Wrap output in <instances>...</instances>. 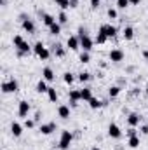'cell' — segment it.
Instances as JSON below:
<instances>
[{"label":"cell","instance_id":"29","mask_svg":"<svg viewBox=\"0 0 148 150\" xmlns=\"http://www.w3.org/2000/svg\"><path fill=\"white\" fill-rule=\"evenodd\" d=\"M94 42H96L98 45H103V44L108 42V37H106L103 32H98V35H96V38H94Z\"/></svg>","mask_w":148,"mask_h":150},{"label":"cell","instance_id":"36","mask_svg":"<svg viewBox=\"0 0 148 150\" xmlns=\"http://www.w3.org/2000/svg\"><path fill=\"white\" fill-rule=\"evenodd\" d=\"M129 5V0H117V9H127Z\"/></svg>","mask_w":148,"mask_h":150},{"label":"cell","instance_id":"16","mask_svg":"<svg viewBox=\"0 0 148 150\" xmlns=\"http://www.w3.org/2000/svg\"><path fill=\"white\" fill-rule=\"evenodd\" d=\"M141 145V140H140V134H134V136H129L127 140V147L129 149H138Z\"/></svg>","mask_w":148,"mask_h":150},{"label":"cell","instance_id":"12","mask_svg":"<svg viewBox=\"0 0 148 150\" xmlns=\"http://www.w3.org/2000/svg\"><path fill=\"white\" fill-rule=\"evenodd\" d=\"M70 115H72V110H70V105H59L58 107V117H61V119H70Z\"/></svg>","mask_w":148,"mask_h":150},{"label":"cell","instance_id":"21","mask_svg":"<svg viewBox=\"0 0 148 150\" xmlns=\"http://www.w3.org/2000/svg\"><path fill=\"white\" fill-rule=\"evenodd\" d=\"M122 37H124V40H132L134 38V28L132 26H125L122 30Z\"/></svg>","mask_w":148,"mask_h":150},{"label":"cell","instance_id":"7","mask_svg":"<svg viewBox=\"0 0 148 150\" xmlns=\"http://www.w3.org/2000/svg\"><path fill=\"white\" fill-rule=\"evenodd\" d=\"M38 131H40V134H44V136H49V134H52V133L56 131V122L40 124V126H38Z\"/></svg>","mask_w":148,"mask_h":150},{"label":"cell","instance_id":"3","mask_svg":"<svg viewBox=\"0 0 148 150\" xmlns=\"http://www.w3.org/2000/svg\"><path fill=\"white\" fill-rule=\"evenodd\" d=\"M0 87H2V93H4V94H9V93H18V91H19V82H18L14 77H11L9 80H4Z\"/></svg>","mask_w":148,"mask_h":150},{"label":"cell","instance_id":"5","mask_svg":"<svg viewBox=\"0 0 148 150\" xmlns=\"http://www.w3.org/2000/svg\"><path fill=\"white\" fill-rule=\"evenodd\" d=\"M99 32H103L108 38H113L115 35H117V32H118V30H117V26H115V25H111V23H105V25H101V26H99Z\"/></svg>","mask_w":148,"mask_h":150},{"label":"cell","instance_id":"25","mask_svg":"<svg viewBox=\"0 0 148 150\" xmlns=\"http://www.w3.org/2000/svg\"><path fill=\"white\" fill-rule=\"evenodd\" d=\"M78 61H80L82 65H87V63H91V52H87V51H82V52H80V56H78Z\"/></svg>","mask_w":148,"mask_h":150},{"label":"cell","instance_id":"31","mask_svg":"<svg viewBox=\"0 0 148 150\" xmlns=\"http://www.w3.org/2000/svg\"><path fill=\"white\" fill-rule=\"evenodd\" d=\"M44 49H45V45H44V42H40V40H38V42H35V45H33V52H35V54H40V52H42V51H44Z\"/></svg>","mask_w":148,"mask_h":150},{"label":"cell","instance_id":"46","mask_svg":"<svg viewBox=\"0 0 148 150\" xmlns=\"http://www.w3.org/2000/svg\"><path fill=\"white\" fill-rule=\"evenodd\" d=\"M143 56H145V58L148 59V51H145V52H143Z\"/></svg>","mask_w":148,"mask_h":150},{"label":"cell","instance_id":"35","mask_svg":"<svg viewBox=\"0 0 148 150\" xmlns=\"http://www.w3.org/2000/svg\"><path fill=\"white\" fill-rule=\"evenodd\" d=\"M106 16H108L110 19H117V18H118V12H117V9H113V7H110V9L106 11Z\"/></svg>","mask_w":148,"mask_h":150},{"label":"cell","instance_id":"4","mask_svg":"<svg viewBox=\"0 0 148 150\" xmlns=\"http://www.w3.org/2000/svg\"><path fill=\"white\" fill-rule=\"evenodd\" d=\"M32 110V107H30V103L26 101V100H21L19 103H18V115L19 117H23V119H28V113Z\"/></svg>","mask_w":148,"mask_h":150},{"label":"cell","instance_id":"23","mask_svg":"<svg viewBox=\"0 0 148 150\" xmlns=\"http://www.w3.org/2000/svg\"><path fill=\"white\" fill-rule=\"evenodd\" d=\"M68 98H70V101H80V100H82V96H80V89H70Z\"/></svg>","mask_w":148,"mask_h":150},{"label":"cell","instance_id":"26","mask_svg":"<svg viewBox=\"0 0 148 150\" xmlns=\"http://www.w3.org/2000/svg\"><path fill=\"white\" fill-rule=\"evenodd\" d=\"M91 77H92L91 72H80V74L77 75V80H78V82H82V84H85V82H89V80H91Z\"/></svg>","mask_w":148,"mask_h":150},{"label":"cell","instance_id":"10","mask_svg":"<svg viewBox=\"0 0 148 150\" xmlns=\"http://www.w3.org/2000/svg\"><path fill=\"white\" fill-rule=\"evenodd\" d=\"M108 136L113 138V140L122 138V131H120V127H118L115 122H110V124H108Z\"/></svg>","mask_w":148,"mask_h":150},{"label":"cell","instance_id":"44","mask_svg":"<svg viewBox=\"0 0 148 150\" xmlns=\"http://www.w3.org/2000/svg\"><path fill=\"white\" fill-rule=\"evenodd\" d=\"M40 117H42V113H40V112H35V117H33V119H35V120H40Z\"/></svg>","mask_w":148,"mask_h":150},{"label":"cell","instance_id":"15","mask_svg":"<svg viewBox=\"0 0 148 150\" xmlns=\"http://www.w3.org/2000/svg\"><path fill=\"white\" fill-rule=\"evenodd\" d=\"M56 21H58V19H56L52 14H49V12H42V23H44L47 28H49L51 25H54Z\"/></svg>","mask_w":148,"mask_h":150},{"label":"cell","instance_id":"38","mask_svg":"<svg viewBox=\"0 0 148 150\" xmlns=\"http://www.w3.org/2000/svg\"><path fill=\"white\" fill-rule=\"evenodd\" d=\"M89 4H91V9H98L99 4H101V0H89Z\"/></svg>","mask_w":148,"mask_h":150},{"label":"cell","instance_id":"47","mask_svg":"<svg viewBox=\"0 0 148 150\" xmlns=\"http://www.w3.org/2000/svg\"><path fill=\"white\" fill-rule=\"evenodd\" d=\"M145 94L148 96V84H147V87H145Z\"/></svg>","mask_w":148,"mask_h":150},{"label":"cell","instance_id":"34","mask_svg":"<svg viewBox=\"0 0 148 150\" xmlns=\"http://www.w3.org/2000/svg\"><path fill=\"white\" fill-rule=\"evenodd\" d=\"M35 124H37V120H35V119H25V124H23V126H25L26 129H33V127H35Z\"/></svg>","mask_w":148,"mask_h":150},{"label":"cell","instance_id":"45","mask_svg":"<svg viewBox=\"0 0 148 150\" xmlns=\"http://www.w3.org/2000/svg\"><path fill=\"white\" fill-rule=\"evenodd\" d=\"M91 150H101V149H99L98 145H94V147H92V149H91Z\"/></svg>","mask_w":148,"mask_h":150},{"label":"cell","instance_id":"32","mask_svg":"<svg viewBox=\"0 0 148 150\" xmlns=\"http://www.w3.org/2000/svg\"><path fill=\"white\" fill-rule=\"evenodd\" d=\"M59 7H61V11H66V9H70V0H54Z\"/></svg>","mask_w":148,"mask_h":150},{"label":"cell","instance_id":"27","mask_svg":"<svg viewBox=\"0 0 148 150\" xmlns=\"http://www.w3.org/2000/svg\"><path fill=\"white\" fill-rule=\"evenodd\" d=\"M47 98H49V101H52V103L58 101V91H56V87H49V91H47Z\"/></svg>","mask_w":148,"mask_h":150},{"label":"cell","instance_id":"40","mask_svg":"<svg viewBox=\"0 0 148 150\" xmlns=\"http://www.w3.org/2000/svg\"><path fill=\"white\" fill-rule=\"evenodd\" d=\"M125 133H127V136H134V134H138V133H136V127H129Z\"/></svg>","mask_w":148,"mask_h":150},{"label":"cell","instance_id":"42","mask_svg":"<svg viewBox=\"0 0 148 150\" xmlns=\"http://www.w3.org/2000/svg\"><path fill=\"white\" fill-rule=\"evenodd\" d=\"M140 2H141V0H129L131 5H140Z\"/></svg>","mask_w":148,"mask_h":150},{"label":"cell","instance_id":"13","mask_svg":"<svg viewBox=\"0 0 148 150\" xmlns=\"http://www.w3.org/2000/svg\"><path fill=\"white\" fill-rule=\"evenodd\" d=\"M23 127H25V126H21L18 120H14V122L11 124V134H12L14 138H19V136L23 134Z\"/></svg>","mask_w":148,"mask_h":150},{"label":"cell","instance_id":"14","mask_svg":"<svg viewBox=\"0 0 148 150\" xmlns=\"http://www.w3.org/2000/svg\"><path fill=\"white\" fill-rule=\"evenodd\" d=\"M87 103H89V108H91V110H98V108H101V107H105V105H106L105 101H101V100H99V98H96V96H92Z\"/></svg>","mask_w":148,"mask_h":150},{"label":"cell","instance_id":"17","mask_svg":"<svg viewBox=\"0 0 148 150\" xmlns=\"http://www.w3.org/2000/svg\"><path fill=\"white\" fill-rule=\"evenodd\" d=\"M54 77H56V75H54V70H52L51 67H45V68L42 70V79H45L47 82H52Z\"/></svg>","mask_w":148,"mask_h":150},{"label":"cell","instance_id":"8","mask_svg":"<svg viewBox=\"0 0 148 150\" xmlns=\"http://www.w3.org/2000/svg\"><path fill=\"white\" fill-rule=\"evenodd\" d=\"M125 120H127V126H129V127H138V126L141 124V115L136 113V112H132V113L127 115Z\"/></svg>","mask_w":148,"mask_h":150},{"label":"cell","instance_id":"43","mask_svg":"<svg viewBox=\"0 0 148 150\" xmlns=\"http://www.w3.org/2000/svg\"><path fill=\"white\" fill-rule=\"evenodd\" d=\"M70 107H72V108H77V107H78V101H70Z\"/></svg>","mask_w":148,"mask_h":150},{"label":"cell","instance_id":"39","mask_svg":"<svg viewBox=\"0 0 148 150\" xmlns=\"http://www.w3.org/2000/svg\"><path fill=\"white\" fill-rule=\"evenodd\" d=\"M140 133H141V134H148V124L140 126Z\"/></svg>","mask_w":148,"mask_h":150},{"label":"cell","instance_id":"41","mask_svg":"<svg viewBox=\"0 0 148 150\" xmlns=\"http://www.w3.org/2000/svg\"><path fill=\"white\" fill-rule=\"evenodd\" d=\"M77 5H78V0H70V7H72V9H75Z\"/></svg>","mask_w":148,"mask_h":150},{"label":"cell","instance_id":"19","mask_svg":"<svg viewBox=\"0 0 148 150\" xmlns=\"http://www.w3.org/2000/svg\"><path fill=\"white\" fill-rule=\"evenodd\" d=\"M80 96H82V101H89L91 98H92V89L91 87H82L80 89Z\"/></svg>","mask_w":148,"mask_h":150},{"label":"cell","instance_id":"30","mask_svg":"<svg viewBox=\"0 0 148 150\" xmlns=\"http://www.w3.org/2000/svg\"><path fill=\"white\" fill-rule=\"evenodd\" d=\"M58 23H59V25H66V23H68L66 11H61V12H59V16H58Z\"/></svg>","mask_w":148,"mask_h":150},{"label":"cell","instance_id":"20","mask_svg":"<svg viewBox=\"0 0 148 150\" xmlns=\"http://www.w3.org/2000/svg\"><path fill=\"white\" fill-rule=\"evenodd\" d=\"M47 91H49V86H47V80L45 79H40L37 82V93H40V94H47Z\"/></svg>","mask_w":148,"mask_h":150},{"label":"cell","instance_id":"1","mask_svg":"<svg viewBox=\"0 0 148 150\" xmlns=\"http://www.w3.org/2000/svg\"><path fill=\"white\" fill-rule=\"evenodd\" d=\"M78 38H80V49L91 52V51H92V45H94V40L87 35V32H85L84 28L78 30Z\"/></svg>","mask_w":148,"mask_h":150},{"label":"cell","instance_id":"18","mask_svg":"<svg viewBox=\"0 0 148 150\" xmlns=\"http://www.w3.org/2000/svg\"><path fill=\"white\" fill-rule=\"evenodd\" d=\"M54 49H52V52H54V56L56 58H65V54H66V49L61 45V44H56V45H52Z\"/></svg>","mask_w":148,"mask_h":150},{"label":"cell","instance_id":"24","mask_svg":"<svg viewBox=\"0 0 148 150\" xmlns=\"http://www.w3.org/2000/svg\"><path fill=\"white\" fill-rule=\"evenodd\" d=\"M75 79H77V77H75V74H72V72H65V74H63V82H65V84H68V86H72V84H73Z\"/></svg>","mask_w":148,"mask_h":150},{"label":"cell","instance_id":"11","mask_svg":"<svg viewBox=\"0 0 148 150\" xmlns=\"http://www.w3.org/2000/svg\"><path fill=\"white\" fill-rule=\"evenodd\" d=\"M21 26H23V30H25L28 35L35 33V23H33V19H30V18H23V21H21Z\"/></svg>","mask_w":148,"mask_h":150},{"label":"cell","instance_id":"6","mask_svg":"<svg viewBox=\"0 0 148 150\" xmlns=\"http://www.w3.org/2000/svg\"><path fill=\"white\" fill-rule=\"evenodd\" d=\"M124 51L122 49H111L110 52H108V59H110L111 63H120V61H124Z\"/></svg>","mask_w":148,"mask_h":150},{"label":"cell","instance_id":"28","mask_svg":"<svg viewBox=\"0 0 148 150\" xmlns=\"http://www.w3.org/2000/svg\"><path fill=\"white\" fill-rule=\"evenodd\" d=\"M120 93H122V87L120 86H111L110 89H108V96L110 98H117Z\"/></svg>","mask_w":148,"mask_h":150},{"label":"cell","instance_id":"33","mask_svg":"<svg viewBox=\"0 0 148 150\" xmlns=\"http://www.w3.org/2000/svg\"><path fill=\"white\" fill-rule=\"evenodd\" d=\"M38 58H40V59H42V61H47V59H49V58H51V51H49V49H47V47H45V49H44V51H42V52H40V54H38Z\"/></svg>","mask_w":148,"mask_h":150},{"label":"cell","instance_id":"9","mask_svg":"<svg viewBox=\"0 0 148 150\" xmlns=\"http://www.w3.org/2000/svg\"><path fill=\"white\" fill-rule=\"evenodd\" d=\"M66 49H70V51H78L80 49V38H78V35H70L68 37Z\"/></svg>","mask_w":148,"mask_h":150},{"label":"cell","instance_id":"22","mask_svg":"<svg viewBox=\"0 0 148 150\" xmlns=\"http://www.w3.org/2000/svg\"><path fill=\"white\" fill-rule=\"evenodd\" d=\"M61 28H63V25H59V23L56 21L54 25H51V26H49V33H51V35H54V37H58V35L61 33Z\"/></svg>","mask_w":148,"mask_h":150},{"label":"cell","instance_id":"2","mask_svg":"<svg viewBox=\"0 0 148 150\" xmlns=\"http://www.w3.org/2000/svg\"><path fill=\"white\" fill-rule=\"evenodd\" d=\"M72 142H73V133L68 131V129H63L61 136H59V142H58V147L61 150H68L70 145H72Z\"/></svg>","mask_w":148,"mask_h":150},{"label":"cell","instance_id":"37","mask_svg":"<svg viewBox=\"0 0 148 150\" xmlns=\"http://www.w3.org/2000/svg\"><path fill=\"white\" fill-rule=\"evenodd\" d=\"M23 40H25V38L21 37V35H14V37H12V44H14V47H19Z\"/></svg>","mask_w":148,"mask_h":150}]
</instances>
